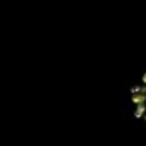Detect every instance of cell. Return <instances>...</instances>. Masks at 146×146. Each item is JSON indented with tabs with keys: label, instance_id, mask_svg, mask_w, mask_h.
Wrapping results in <instances>:
<instances>
[{
	"label": "cell",
	"instance_id": "cell-1",
	"mask_svg": "<svg viewBox=\"0 0 146 146\" xmlns=\"http://www.w3.org/2000/svg\"><path fill=\"white\" fill-rule=\"evenodd\" d=\"M134 105H136L137 115L146 120V79L137 86V90L134 93Z\"/></svg>",
	"mask_w": 146,
	"mask_h": 146
}]
</instances>
